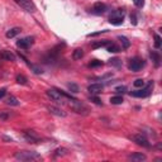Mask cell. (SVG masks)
<instances>
[{"label":"cell","instance_id":"6da1fadb","mask_svg":"<svg viewBox=\"0 0 162 162\" xmlns=\"http://www.w3.org/2000/svg\"><path fill=\"white\" fill-rule=\"evenodd\" d=\"M14 157L19 161H38L42 160V156H40L38 152L36 151H19L14 155Z\"/></svg>","mask_w":162,"mask_h":162},{"label":"cell","instance_id":"7a4b0ae2","mask_svg":"<svg viewBox=\"0 0 162 162\" xmlns=\"http://www.w3.org/2000/svg\"><path fill=\"white\" fill-rule=\"evenodd\" d=\"M69 101H70V103H69V107H70L75 113H77V114H83V115H88V114H89L90 109H89L84 103H81L80 100L71 98V99H69Z\"/></svg>","mask_w":162,"mask_h":162},{"label":"cell","instance_id":"3957f363","mask_svg":"<svg viewBox=\"0 0 162 162\" xmlns=\"http://www.w3.org/2000/svg\"><path fill=\"white\" fill-rule=\"evenodd\" d=\"M124 17H126V10L124 9H117L110 14L109 23L113 24V26H120V24H123Z\"/></svg>","mask_w":162,"mask_h":162},{"label":"cell","instance_id":"277c9868","mask_svg":"<svg viewBox=\"0 0 162 162\" xmlns=\"http://www.w3.org/2000/svg\"><path fill=\"white\" fill-rule=\"evenodd\" d=\"M46 94H47V96L51 100H53L55 103H57V104H64L65 100H66L65 96L62 95V93H61L60 90H56V89H48L46 91Z\"/></svg>","mask_w":162,"mask_h":162},{"label":"cell","instance_id":"5b68a950","mask_svg":"<svg viewBox=\"0 0 162 162\" xmlns=\"http://www.w3.org/2000/svg\"><path fill=\"white\" fill-rule=\"evenodd\" d=\"M145 67V61L139 58V57H134V58H131L129 60V64H128V69L133 72H138L141 71L142 69Z\"/></svg>","mask_w":162,"mask_h":162},{"label":"cell","instance_id":"8992f818","mask_svg":"<svg viewBox=\"0 0 162 162\" xmlns=\"http://www.w3.org/2000/svg\"><path fill=\"white\" fill-rule=\"evenodd\" d=\"M152 89H153V81H150V84H148L146 88H142V89H139V90L132 91L131 95L134 96V98H146V96H148V95L151 94Z\"/></svg>","mask_w":162,"mask_h":162},{"label":"cell","instance_id":"52a82bcc","mask_svg":"<svg viewBox=\"0 0 162 162\" xmlns=\"http://www.w3.org/2000/svg\"><path fill=\"white\" fill-rule=\"evenodd\" d=\"M14 2L20 7V8H23L26 12L28 13H34L37 9H36V5L34 3L32 2V0H14Z\"/></svg>","mask_w":162,"mask_h":162},{"label":"cell","instance_id":"ba28073f","mask_svg":"<svg viewBox=\"0 0 162 162\" xmlns=\"http://www.w3.org/2000/svg\"><path fill=\"white\" fill-rule=\"evenodd\" d=\"M132 139L136 142V143L138 145V146H142V147H146V148H148L151 145H150V142H148V139L146 138V136L145 134H142V133H139V134H134L133 137H132Z\"/></svg>","mask_w":162,"mask_h":162},{"label":"cell","instance_id":"9c48e42d","mask_svg":"<svg viewBox=\"0 0 162 162\" xmlns=\"http://www.w3.org/2000/svg\"><path fill=\"white\" fill-rule=\"evenodd\" d=\"M23 136H24V138L29 142V143H39V142H40V137L34 131H24Z\"/></svg>","mask_w":162,"mask_h":162},{"label":"cell","instance_id":"30bf717a","mask_svg":"<svg viewBox=\"0 0 162 162\" xmlns=\"http://www.w3.org/2000/svg\"><path fill=\"white\" fill-rule=\"evenodd\" d=\"M33 43H34V38H33V37H26V38L19 39L18 42H17V46L20 47V48H23V50H27V48H29Z\"/></svg>","mask_w":162,"mask_h":162},{"label":"cell","instance_id":"8fae6325","mask_svg":"<svg viewBox=\"0 0 162 162\" xmlns=\"http://www.w3.org/2000/svg\"><path fill=\"white\" fill-rule=\"evenodd\" d=\"M105 12H107V5H105L104 3L99 2V3H95V4H94V7H93V13H94V14L100 15V14H104Z\"/></svg>","mask_w":162,"mask_h":162},{"label":"cell","instance_id":"7c38bea8","mask_svg":"<svg viewBox=\"0 0 162 162\" xmlns=\"http://www.w3.org/2000/svg\"><path fill=\"white\" fill-rule=\"evenodd\" d=\"M146 155L142 153V152H136V153H132L128 156V160L129 161H133V162H142V161H146Z\"/></svg>","mask_w":162,"mask_h":162},{"label":"cell","instance_id":"4fadbf2b","mask_svg":"<svg viewBox=\"0 0 162 162\" xmlns=\"http://www.w3.org/2000/svg\"><path fill=\"white\" fill-rule=\"evenodd\" d=\"M103 89H104V86L101 85V84H91V85L88 86V90H89V93H90L91 95L100 94L101 91H103Z\"/></svg>","mask_w":162,"mask_h":162},{"label":"cell","instance_id":"5bb4252c","mask_svg":"<svg viewBox=\"0 0 162 162\" xmlns=\"http://www.w3.org/2000/svg\"><path fill=\"white\" fill-rule=\"evenodd\" d=\"M47 109H48V112H50L51 114H53V115H57V117H62V118H65V117H66V113H65L62 109L57 108V107L48 105V107H47Z\"/></svg>","mask_w":162,"mask_h":162},{"label":"cell","instance_id":"9a60e30c","mask_svg":"<svg viewBox=\"0 0 162 162\" xmlns=\"http://www.w3.org/2000/svg\"><path fill=\"white\" fill-rule=\"evenodd\" d=\"M0 58L5 60V61H15V55H14L12 51L4 50V51L0 52Z\"/></svg>","mask_w":162,"mask_h":162},{"label":"cell","instance_id":"2e32d148","mask_svg":"<svg viewBox=\"0 0 162 162\" xmlns=\"http://www.w3.org/2000/svg\"><path fill=\"white\" fill-rule=\"evenodd\" d=\"M5 104L9 105V107H18V105H19V100H18L14 95H9V96L5 99Z\"/></svg>","mask_w":162,"mask_h":162},{"label":"cell","instance_id":"e0dca14e","mask_svg":"<svg viewBox=\"0 0 162 162\" xmlns=\"http://www.w3.org/2000/svg\"><path fill=\"white\" fill-rule=\"evenodd\" d=\"M20 32H22V29H20L19 27H14V28H12V29H9L8 32H7V38H14V37H17Z\"/></svg>","mask_w":162,"mask_h":162},{"label":"cell","instance_id":"ac0fdd59","mask_svg":"<svg viewBox=\"0 0 162 162\" xmlns=\"http://www.w3.org/2000/svg\"><path fill=\"white\" fill-rule=\"evenodd\" d=\"M118 39L120 40V43H122V48H123V50L129 48L131 42H129V39H128L127 37H124V36H119V37H118Z\"/></svg>","mask_w":162,"mask_h":162},{"label":"cell","instance_id":"d6986e66","mask_svg":"<svg viewBox=\"0 0 162 162\" xmlns=\"http://www.w3.org/2000/svg\"><path fill=\"white\" fill-rule=\"evenodd\" d=\"M22 58H24V57L22 56ZM24 61L27 62V65H28V66H29V67L33 70V72H34V74L39 75V74H42V72H43V70H42V69H40V67H38V66H36V65H33V64H31V62H29V61H28L27 58H24Z\"/></svg>","mask_w":162,"mask_h":162},{"label":"cell","instance_id":"ffe728a7","mask_svg":"<svg viewBox=\"0 0 162 162\" xmlns=\"http://www.w3.org/2000/svg\"><path fill=\"white\" fill-rule=\"evenodd\" d=\"M151 58H152V61L155 62L156 67H158V66H160V61H161V57H160V55H158L156 51H152V52H151Z\"/></svg>","mask_w":162,"mask_h":162},{"label":"cell","instance_id":"44dd1931","mask_svg":"<svg viewBox=\"0 0 162 162\" xmlns=\"http://www.w3.org/2000/svg\"><path fill=\"white\" fill-rule=\"evenodd\" d=\"M83 57H84V51L81 48H76L74 51V53H72V58L74 60H81Z\"/></svg>","mask_w":162,"mask_h":162},{"label":"cell","instance_id":"7402d4cb","mask_svg":"<svg viewBox=\"0 0 162 162\" xmlns=\"http://www.w3.org/2000/svg\"><path fill=\"white\" fill-rule=\"evenodd\" d=\"M107 51L110 52V53H117V52H120V48L115 43H109L107 46Z\"/></svg>","mask_w":162,"mask_h":162},{"label":"cell","instance_id":"603a6c76","mask_svg":"<svg viewBox=\"0 0 162 162\" xmlns=\"http://www.w3.org/2000/svg\"><path fill=\"white\" fill-rule=\"evenodd\" d=\"M109 43H112V40H108V39H104V40H100V42H95L93 43V48H99V47H103V46H108Z\"/></svg>","mask_w":162,"mask_h":162},{"label":"cell","instance_id":"cb8c5ba5","mask_svg":"<svg viewBox=\"0 0 162 162\" xmlns=\"http://www.w3.org/2000/svg\"><path fill=\"white\" fill-rule=\"evenodd\" d=\"M110 103L114 104V105H119L123 103V98H122L120 95H117V96H112L110 98Z\"/></svg>","mask_w":162,"mask_h":162},{"label":"cell","instance_id":"d4e9b609","mask_svg":"<svg viewBox=\"0 0 162 162\" xmlns=\"http://www.w3.org/2000/svg\"><path fill=\"white\" fill-rule=\"evenodd\" d=\"M10 117H12L10 112H8V110H0V119H2V120H8V119H10Z\"/></svg>","mask_w":162,"mask_h":162},{"label":"cell","instance_id":"484cf974","mask_svg":"<svg viewBox=\"0 0 162 162\" xmlns=\"http://www.w3.org/2000/svg\"><path fill=\"white\" fill-rule=\"evenodd\" d=\"M17 83L18 84H20V85H27V77L24 76V75H17Z\"/></svg>","mask_w":162,"mask_h":162},{"label":"cell","instance_id":"4316f807","mask_svg":"<svg viewBox=\"0 0 162 162\" xmlns=\"http://www.w3.org/2000/svg\"><path fill=\"white\" fill-rule=\"evenodd\" d=\"M109 65L114 66V67H120L122 66V61L119 58H112V60H109Z\"/></svg>","mask_w":162,"mask_h":162},{"label":"cell","instance_id":"83f0119b","mask_svg":"<svg viewBox=\"0 0 162 162\" xmlns=\"http://www.w3.org/2000/svg\"><path fill=\"white\" fill-rule=\"evenodd\" d=\"M161 43H162V40H161V37L158 34H155V47L157 50L161 48Z\"/></svg>","mask_w":162,"mask_h":162},{"label":"cell","instance_id":"f1b7e54d","mask_svg":"<svg viewBox=\"0 0 162 162\" xmlns=\"http://www.w3.org/2000/svg\"><path fill=\"white\" fill-rule=\"evenodd\" d=\"M67 88H69V90H70L71 93H74V94H76V93H79V86H77L76 84H74V83H71V84H69V85H67Z\"/></svg>","mask_w":162,"mask_h":162},{"label":"cell","instance_id":"f546056e","mask_svg":"<svg viewBox=\"0 0 162 162\" xmlns=\"http://www.w3.org/2000/svg\"><path fill=\"white\" fill-rule=\"evenodd\" d=\"M145 80H142V79H137L136 81H134V83H133V85L136 86V88H143L145 86Z\"/></svg>","mask_w":162,"mask_h":162},{"label":"cell","instance_id":"4dcf8cb0","mask_svg":"<svg viewBox=\"0 0 162 162\" xmlns=\"http://www.w3.org/2000/svg\"><path fill=\"white\" fill-rule=\"evenodd\" d=\"M67 155V150L66 148H57L55 156H66Z\"/></svg>","mask_w":162,"mask_h":162},{"label":"cell","instance_id":"1f68e13d","mask_svg":"<svg viewBox=\"0 0 162 162\" xmlns=\"http://www.w3.org/2000/svg\"><path fill=\"white\" fill-rule=\"evenodd\" d=\"M101 65H103V62H101V61L94 60V61H91V62L89 64V67H99V66H101Z\"/></svg>","mask_w":162,"mask_h":162},{"label":"cell","instance_id":"d6a6232c","mask_svg":"<svg viewBox=\"0 0 162 162\" xmlns=\"http://www.w3.org/2000/svg\"><path fill=\"white\" fill-rule=\"evenodd\" d=\"M89 99L93 101V103H95V104H98V105H101V104H103V103H101V100H100L98 96H94V95H91Z\"/></svg>","mask_w":162,"mask_h":162},{"label":"cell","instance_id":"836d02e7","mask_svg":"<svg viewBox=\"0 0 162 162\" xmlns=\"http://www.w3.org/2000/svg\"><path fill=\"white\" fill-rule=\"evenodd\" d=\"M133 3H134V5L137 8H142L145 5V0H133Z\"/></svg>","mask_w":162,"mask_h":162},{"label":"cell","instance_id":"e575fe53","mask_svg":"<svg viewBox=\"0 0 162 162\" xmlns=\"http://www.w3.org/2000/svg\"><path fill=\"white\" fill-rule=\"evenodd\" d=\"M126 90H127V88L126 86H118V88H115V93L117 94H123V93H126Z\"/></svg>","mask_w":162,"mask_h":162},{"label":"cell","instance_id":"d590c367","mask_svg":"<svg viewBox=\"0 0 162 162\" xmlns=\"http://www.w3.org/2000/svg\"><path fill=\"white\" fill-rule=\"evenodd\" d=\"M131 23H132L133 26H137V23H138V22H137V15H136L134 13L131 14Z\"/></svg>","mask_w":162,"mask_h":162},{"label":"cell","instance_id":"8d00e7d4","mask_svg":"<svg viewBox=\"0 0 162 162\" xmlns=\"http://www.w3.org/2000/svg\"><path fill=\"white\" fill-rule=\"evenodd\" d=\"M5 94H7V89H5V88H2V89H0V100H2V99L5 96Z\"/></svg>","mask_w":162,"mask_h":162}]
</instances>
